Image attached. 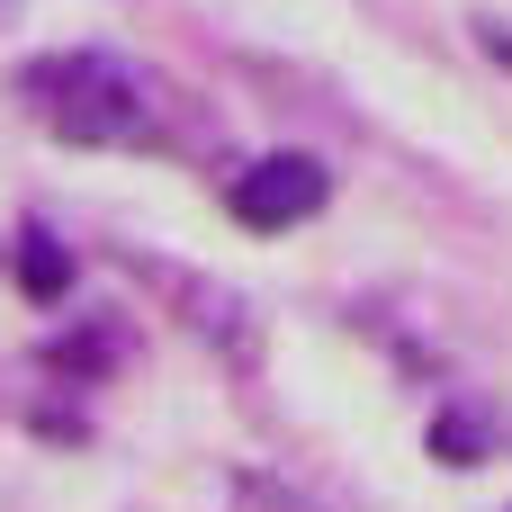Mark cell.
<instances>
[{"label": "cell", "instance_id": "obj_5", "mask_svg": "<svg viewBox=\"0 0 512 512\" xmlns=\"http://www.w3.org/2000/svg\"><path fill=\"white\" fill-rule=\"evenodd\" d=\"M432 450H441V459H486V450H495V432H477V414H441Z\"/></svg>", "mask_w": 512, "mask_h": 512}, {"label": "cell", "instance_id": "obj_4", "mask_svg": "<svg viewBox=\"0 0 512 512\" xmlns=\"http://www.w3.org/2000/svg\"><path fill=\"white\" fill-rule=\"evenodd\" d=\"M18 288H27L36 306H54V297L72 288V261H63V243H54L45 225H27V234H18Z\"/></svg>", "mask_w": 512, "mask_h": 512}, {"label": "cell", "instance_id": "obj_1", "mask_svg": "<svg viewBox=\"0 0 512 512\" xmlns=\"http://www.w3.org/2000/svg\"><path fill=\"white\" fill-rule=\"evenodd\" d=\"M27 99L54 117V135L72 144H135L144 135V108H135V81L108 63V54H45L27 63Z\"/></svg>", "mask_w": 512, "mask_h": 512}, {"label": "cell", "instance_id": "obj_2", "mask_svg": "<svg viewBox=\"0 0 512 512\" xmlns=\"http://www.w3.org/2000/svg\"><path fill=\"white\" fill-rule=\"evenodd\" d=\"M324 198H333V180H324V162H315V153H270L261 171H243L234 216H243L252 234H279V225H306Z\"/></svg>", "mask_w": 512, "mask_h": 512}, {"label": "cell", "instance_id": "obj_3", "mask_svg": "<svg viewBox=\"0 0 512 512\" xmlns=\"http://www.w3.org/2000/svg\"><path fill=\"white\" fill-rule=\"evenodd\" d=\"M153 288H162V297L180 306V324H189V333H216V342H225L234 360H252V315H243L234 297H216V288L198 297V288H189V270H162Z\"/></svg>", "mask_w": 512, "mask_h": 512}]
</instances>
